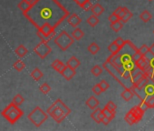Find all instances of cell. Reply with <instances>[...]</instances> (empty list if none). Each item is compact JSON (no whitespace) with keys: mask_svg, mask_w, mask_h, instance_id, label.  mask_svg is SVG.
<instances>
[{"mask_svg":"<svg viewBox=\"0 0 154 131\" xmlns=\"http://www.w3.org/2000/svg\"><path fill=\"white\" fill-rule=\"evenodd\" d=\"M69 15V11L58 0H35L24 13L26 18L36 29L45 24L56 28Z\"/></svg>","mask_w":154,"mask_h":131,"instance_id":"cell-1","label":"cell"},{"mask_svg":"<svg viewBox=\"0 0 154 131\" xmlns=\"http://www.w3.org/2000/svg\"><path fill=\"white\" fill-rule=\"evenodd\" d=\"M46 113L48 116L52 117L55 122L61 123L71 113V109L59 98L48 107Z\"/></svg>","mask_w":154,"mask_h":131,"instance_id":"cell-2","label":"cell"},{"mask_svg":"<svg viewBox=\"0 0 154 131\" xmlns=\"http://www.w3.org/2000/svg\"><path fill=\"white\" fill-rule=\"evenodd\" d=\"M1 115L11 125H14V124H16V122L17 120H19L22 117V116L24 115V112L22 109L19 108L18 106H17L13 102H11L10 104H8V106H7L1 111Z\"/></svg>","mask_w":154,"mask_h":131,"instance_id":"cell-3","label":"cell"},{"mask_svg":"<svg viewBox=\"0 0 154 131\" xmlns=\"http://www.w3.org/2000/svg\"><path fill=\"white\" fill-rule=\"evenodd\" d=\"M27 118L32 122L36 127L41 126L47 119L48 114L45 112L40 107H35L27 116Z\"/></svg>","mask_w":154,"mask_h":131,"instance_id":"cell-4","label":"cell"},{"mask_svg":"<svg viewBox=\"0 0 154 131\" xmlns=\"http://www.w3.org/2000/svg\"><path fill=\"white\" fill-rule=\"evenodd\" d=\"M74 42V39L70 36L66 31H62L55 38H54V43L55 45L63 51L67 50Z\"/></svg>","mask_w":154,"mask_h":131,"instance_id":"cell-5","label":"cell"},{"mask_svg":"<svg viewBox=\"0 0 154 131\" xmlns=\"http://www.w3.org/2000/svg\"><path fill=\"white\" fill-rule=\"evenodd\" d=\"M34 52L42 59H45L51 52H52V48L50 47V46L48 45L47 42L45 41H42L36 45V46L34 48Z\"/></svg>","mask_w":154,"mask_h":131,"instance_id":"cell-6","label":"cell"},{"mask_svg":"<svg viewBox=\"0 0 154 131\" xmlns=\"http://www.w3.org/2000/svg\"><path fill=\"white\" fill-rule=\"evenodd\" d=\"M60 74L63 77V78L66 81H70L76 75V71H75V69H71L70 67H68V66H65Z\"/></svg>","mask_w":154,"mask_h":131,"instance_id":"cell-7","label":"cell"},{"mask_svg":"<svg viewBox=\"0 0 154 131\" xmlns=\"http://www.w3.org/2000/svg\"><path fill=\"white\" fill-rule=\"evenodd\" d=\"M135 65H136V67L139 69V70H141L143 72L150 67L149 61L145 56H141L139 60H137L135 62Z\"/></svg>","mask_w":154,"mask_h":131,"instance_id":"cell-8","label":"cell"},{"mask_svg":"<svg viewBox=\"0 0 154 131\" xmlns=\"http://www.w3.org/2000/svg\"><path fill=\"white\" fill-rule=\"evenodd\" d=\"M67 23L72 27H77L82 23V19L77 14H72L69 15V17L67 18Z\"/></svg>","mask_w":154,"mask_h":131,"instance_id":"cell-9","label":"cell"},{"mask_svg":"<svg viewBox=\"0 0 154 131\" xmlns=\"http://www.w3.org/2000/svg\"><path fill=\"white\" fill-rule=\"evenodd\" d=\"M103 117V114L102 108H99V107H96L95 109H94V112L91 114V117L93 118V120H94L98 124L101 123Z\"/></svg>","mask_w":154,"mask_h":131,"instance_id":"cell-10","label":"cell"},{"mask_svg":"<svg viewBox=\"0 0 154 131\" xmlns=\"http://www.w3.org/2000/svg\"><path fill=\"white\" fill-rule=\"evenodd\" d=\"M66 66H68V67H70L71 69H76L77 68H79L81 66V62L79 61V59L77 58L76 56H72L66 62Z\"/></svg>","mask_w":154,"mask_h":131,"instance_id":"cell-11","label":"cell"},{"mask_svg":"<svg viewBox=\"0 0 154 131\" xmlns=\"http://www.w3.org/2000/svg\"><path fill=\"white\" fill-rule=\"evenodd\" d=\"M85 104H86V106H87L89 108H91V109L94 110V109H95L96 107H98L100 102H99V100H98L95 97L91 96V97L86 100Z\"/></svg>","mask_w":154,"mask_h":131,"instance_id":"cell-12","label":"cell"},{"mask_svg":"<svg viewBox=\"0 0 154 131\" xmlns=\"http://www.w3.org/2000/svg\"><path fill=\"white\" fill-rule=\"evenodd\" d=\"M131 111L132 112V114L134 115V117H136V119H137L138 122H140V121L142 119L143 115H144V111H143L139 106H136V107H132V108L131 109Z\"/></svg>","mask_w":154,"mask_h":131,"instance_id":"cell-13","label":"cell"},{"mask_svg":"<svg viewBox=\"0 0 154 131\" xmlns=\"http://www.w3.org/2000/svg\"><path fill=\"white\" fill-rule=\"evenodd\" d=\"M65 67V65L63 63V61L59 60V59H54L53 61V63L51 64V68L54 69L55 71L61 73V71L63 69V68Z\"/></svg>","mask_w":154,"mask_h":131,"instance_id":"cell-14","label":"cell"},{"mask_svg":"<svg viewBox=\"0 0 154 131\" xmlns=\"http://www.w3.org/2000/svg\"><path fill=\"white\" fill-rule=\"evenodd\" d=\"M84 37H85V32H84L81 28H79V27H75V29L72 32V37L74 40L79 41V40H81Z\"/></svg>","mask_w":154,"mask_h":131,"instance_id":"cell-15","label":"cell"},{"mask_svg":"<svg viewBox=\"0 0 154 131\" xmlns=\"http://www.w3.org/2000/svg\"><path fill=\"white\" fill-rule=\"evenodd\" d=\"M91 11H92L93 15L98 17V16H101L104 12V8H103V7L102 5H100L99 3H97V4L93 5V7L91 8Z\"/></svg>","mask_w":154,"mask_h":131,"instance_id":"cell-16","label":"cell"},{"mask_svg":"<svg viewBox=\"0 0 154 131\" xmlns=\"http://www.w3.org/2000/svg\"><path fill=\"white\" fill-rule=\"evenodd\" d=\"M15 52H16V54H17L20 58H23L24 56H26V54L28 53V50H27V48H26L24 45H19V46L15 49Z\"/></svg>","mask_w":154,"mask_h":131,"instance_id":"cell-17","label":"cell"},{"mask_svg":"<svg viewBox=\"0 0 154 131\" xmlns=\"http://www.w3.org/2000/svg\"><path fill=\"white\" fill-rule=\"evenodd\" d=\"M30 76H31V78H32L34 80H35V81H39V80L44 77V74H43V72L40 70V69L35 68V69L31 72Z\"/></svg>","mask_w":154,"mask_h":131,"instance_id":"cell-18","label":"cell"},{"mask_svg":"<svg viewBox=\"0 0 154 131\" xmlns=\"http://www.w3.org/2000/svg\"><path fill=\"white\" fill-rule=\"evenodd\" d=\"M134 94L132 92V90L131 88H125L124 91L122 92L121 97L125 100V101H130L132 97H133Z\"/></svg>","mask_w":154,"mask_h":131,"instance_id":"cell-19","label":"cell"},{"mask_svg":"<svg viewBox=\"0 0 154 131\" xmlns=\"http://www.w3.org/2000/svg\"><path fill=\"white\" fill-rule=\"evenodd\" d=\"M124 118H125V121H126L129 125H131V126H132V125L138 123L136 117H134V115L132 114V112H131V110L125 115V117H124Z\"/></svg>","mask_w":154,"mask_h":131,"instance_id":"cell-20","label":"cell"},{"mask_svg":"<svg viewBox=\"0 0 154 131\" xmlns=\"http://www.w3.org/2000/svg\"><path fill=\"white\" fill-rule=\"evenodd\" d=\"M13 68L17 71V72H21L25 69L26 68V64L22 61V60H17L14 64H13Z\"/></svg>","mask_w":154,"mask_h":131,"instance_id":"cell-21","label":"cell"},{"mask_svg":"<svg viewBox=\"0 0 154 131\" xmlns=\"http://www.w3.org/2000/svg\"><path fill=\"white\" fill-rule=\"evenodd\" d=\"M123 27V23L121 19L115 21V22H112L111 23V28L114 31V32H119Z\"/></svg>","mask_w":154,"mask_h":131,"instance_id":"cell-22","label":"cell"},{"mask_svg":"<svg viewBox=\"0 0 154 131\" xmlns=\"http://www.w3.org/2000/svg\"><path fill=\"white\" fill-rule=\"evenodd\" d=\"M87 50H88L92 55H96V54L100 51V46H99L95 42H93V43H91V44L88 46Z\"/></svg>","mask_w":154,"mask_h":131,"instance_id":"cell-23","label":"cell"},{"mask_svg":"<svg viewBox=\"0 0 154 131\" xmlns=\"http://www.w3.org/2000/svg\"><path fill=\"white\" fill-rule=\"evenodd\" d=\"M151 18H152V15L148 11V10H144V11H142L141 13H140V18L143 21V22H149L150 19H151Z\"/></svg>","mask_w":154,"mask_h":131,"instance_id":"cell-24","label":"cell"},{"mask_svg":"<svg viewBox=\"0 0 154 131\" xmlns=\"http://www.w3.org/2000/svg\"><path fill=\"white\" fill-rule=\"evenodd\" d=\"M86 22H87L92 27H94L95 26H97V25L99 24V18H98V17L93 15V16H90V17L87 18Z\"/></svg>","mask_w":154,"mask_h":131,"instance_id":"cell-25","label":"cell"},{"mask_svg":"<svg viewBox=\"0 0 154 131\" xmlns=\"http://www.w3.org/2000/svg\"><path fill=\"white\" fill-rule=\"evenodd\" d=\"M15 105H17V106H21L24 102H25V98L23 97V96L22 95H20V94H17V95H16L15 97H14V98H13V101H12Z\"/></svg>","mask_w":154,"mask_h":131,"instance_id":"cell-26","label":"cell"},{"mask_svg":"<svg viewBox=\"0 0 154 131\" xmlns=\"http://www.w3.org/2000/svg\"><path fill=\"white\" fill-rule=\"evenodd\" d=\"M121 49V47L113 41L112 44H110L109 45V46H108V50L113 55V54H117L118 52H119V50Z\"/></svg>","mask_w":154,"mask_h":131,"instance_id":"cell-27","label":"cell"},{"mask_svg":"<svg viewBox=\"0 0 154 131\" xmlns=\"http://www.w3.org/2000/svg\"><path fill=\"white\" fill-rule=\"evenodd\" d=\"M29 8H30V5L28 3H26L25 0H21V2L18 4V8L23 12V14L26 13L28 10Z\"/></svg>","mask_w":154,"mask_h":131,"instance_id":"cell-28","label":"cell"},{"mask_svg":"<svg viewBox=\"0 0 154 131\" xmlns=\"http://www.w3.org/2000/svg\"><path fill=\"white\" fill-rule=\"evenodd\" d=\"M103 72V69L100 67L99 65H95L94 67L91 69V73L94 76V77H99Z\"/></svg>","mask_w":154,"mask_h":131,"instance_id":"cell-29","label":"cell"},{"mask_svg":"<svg viewBox=\"0 0 154 131\" xmlns=\"http://www.w3.org/2000/svg\"><path fill=\"white\" fill-rule=\"evenodd\" d=\"M39 89H40V91H41L43 94L47 95V94L50 92V90H51V87L49 86L48 83L45 82V83H43V84L39 87Z\"/></svg>","mask_w":154,"mask_h":131,"instance_id":"cell-30","label":"cell"},{"mask_svg":"<svg viewBox=\"0 0 154 131\" xmlns=\"http://www.w3.org/2000/svg\"><path fill=\"white\" fill-rule=\"evenodd\" d=\"M81 8H83L85 11H89L91 10L92 7H93V4L91 2V0H86V1H85L84 3H82L80 6H79Z\"/></svg>","mask_w":154,"mask_h":131,"instance_id":"cell-31","label":"cell"},{"mask_svg":"<svg viewBox=\"0 0 154 131\" xmlns=\"http://www.w3.org/2000/svg\"><path fill=\"white\" fill-rule=\"evenodd\" d=\"M102 111H103V116H105V117H110L112 120L115 117V112H112V111H111V110H109L108 108H106L105 107L102 109Z\"/></svg>","mask_w":154,"mask_h":131,"instance_id":"cell-32","label":"cell"},{"mask_svg":"<svg viewBox=\"0 0 154 131\" xmlns=\"http://www.w3.org/2000/svg\"><path fill=\"white\" fill-rule=\"evenodd\" d=\"M143 100H145V102H146L149 108H153L154 107V97L153 96L146 97Z\"/></svg>","mask_w":154,"mask_h":131,"instance_id":"cell-33","label":"cell"},{"mask_svg":"<svg viewBox=\"0 0 154 131\" xmlns=\"http://www.w3.org/2000/svg\"><path fill=\"white\" fill-rule=\"evenodd\" d=\"M131 18H132V13H131L129 9H127V11L125 12L124 16L121 18V20H122V23L124 24V23L128 22Z\"/></svg>","mask_w":154,"mask_h":131,"instance_id":"cell-34","label":"cell"},{"mask_svg":"<svg viewBox=\"0 0 154 131\" xmlns=\"http://www.w3.org/2000/svg\"><path fill=\"white\" fill-rule=\"evenodd\" d=\"M131 76H132V72L131 71L127 70V69H123V71L122 73V79H125V80L131 79Z\"/></svg>","mask_w":154,"mask_h":131,"instance_id":"cell-35","label":"cell"},{"mask_svg":"<svg viewBox=\"0 0 154 131\" xmlns=\"http://www.w3.org/2000/svg\"><path fill=\"white\" fill-rule=\"evenodd\" d=\"M138 50H139V52H140L142 56H145V55L149 51V46H148L147 45H142Z\"/></svg>","mask_w":154,"mask_h":131,"instance_id":"cell-36","label":"cell"},{"mask_svg":"<svg viewBox=\"0 0 154 131\" xmlns=\"http://www.w3.org/2000/svg\"><path fill=\"white\" fill-rule=\"evenodd\" d=\"M105 107H106V108H108L109 110L112 111V112H115V111H116V108H117V106L115 105V103H114V102H112V101H109V102L106 104Z\"/></svg>","mask_w":154,"mask_h":131,"instance_id":"cell-37","label":"cell"},{"mask_svg":"<svg viewBox=\"0 0 154 131\" xmlns=\"http://www.w3.org/2000/svg\"><path fill=\"white\" fill-rule=\"evenodd\" d=\"M99 85H100V87H101L103 92L106 91V90L110 88V85L108 84V82H107L106 80H101V82L99 83Z\"/></svg>","mask_w":154,"mask_h":131,"instance_id":"cell-38","label":"cell"},{"mask_svg":"<svg viewBox=\"0 0 154 131\" xmlns=\"http://www.w3.org/2000/svg\"><path fill=\"white\" fill-rule=\"evenodd\" d=\"M92 90H93V92H94L95 95H101V94L103 93V90H102V88H101V87H100L99 84L94 85V86L93 87Z\"/></svg>","mask_w":154,"mask_h":131,"instance_id":"cell-39","label":"cell"},{"mask_svg":"<svg viewBox=\"0 0 154 131\" xmlns=\"http://www.w3.org/2000/svg\"><path fill=\"white\" fill-rule=\"evenodd\" d=\"M141 56H142V55L139 52V50L137 49V50L134 52V54L132 55V56H131V61H133V62L135 63V62H136L137 60H139Z\"/></svg>","mask_w":154,"mask_h":131,"instance_id":"cell-40","label":"cell"},{"mask_svg":"<svg viewBox=\"0 0 154 131\" xmlns=\"http://www.w3.org/2000/svg\"><path fill=\"white\" fill-rule=\"evenodd\" d=\"M111 121H112V119H111L110 117L103 116V118H102V120H101V123H103V125L107 126V125H109V123H110Z\"/></svg>","mask_w":154,"mask_h":131,"instance_id":"cell-41","label":"cell"},{"mask_svg":"<svg viewBox=\"0 0 154 131\" xmlns=\"http://www.w3.org/2000/svg\"><path fill=\"white\" fill-rule=\"evenodd\" d=\"M109 21L111 22V23H112V22H115V21H117V20H119V17L117 16V15H115L114 13H112L110 17H109Z\"/></svg>","mask_w":154,"mask_h":131,"instance_id":"cell-42","label":"cell"},{"mask_svg":"<svg viewBox=\"0 0 154 131\" xmlns=\"http://www.w3.org/2000/svg\"><path fill=\"white\" fill-rule=\"evenodd\" d=\"M114 42H115V43L120 46V47H122V46L124 45V42H125V41H124L122 37H117V38L114 40Z\"/></svg>","mask_w":154,"mask_h":131,"instance_id":"cell-43","label":"cell"},{"mask_svg":"<svg viewBox=\"0 0 154 131\" xmlns=\"http://www.w3.org/2000/svg\"><path fill=\"white\" fill-rule=\"evenodd\" d=\"M139 107L145 112L149 107H148V106H147V104H146V102H145V100H141V102L140 103V105H139Z\"/></svg>","mask_w":154,"mask_h":131,"instance_id":"cell-44","label":"cell"},{"mask_svg":"<svg viewBox=\"0 0 154 131\" xmlns=\"http://www.w3.org/2000/svg\"><path fill=\"white\" fill-rule=\"evenodd\" d=\"M122 7H119V8H116L115 10H114V12H113V13H114L115 15H117V16H119V14L121 13V11H122Z\"/></svg>","mask_w":154,"mask_h":131,"instance_id":"cell-45","label":"cell"},{"mask_svg":"<svg viewBox=\"0 0 154 131\" xmlns=\"http://www.w3.org/2000/svg\"><path fill=\"white\" fill-rule=\"evenodd\" d=\"M73 1H74L77 5H78V6H80L82 3H84L85 1H86V0H73Z\"/></svg>","mask_w":154,"mask_h":131,"instance_id":"cell-46","label":"cell"},{"mask_svg":"<svg viewBox=\"0 0 154 131\" xmlns=\"http://www.w3.org/2000/svg\"><path fill=\"white\" fill-rule=\"evenodd\" d=\"M149 52H150V53H151V54L154 56V43H153V44H152V45L149 46Z\"/></svg>","mask_w":154,"mask_h":131,"instance_id":"cell-47","label":"cell"},{"mask_svg":"<svg viewBox=\"0 0 154 131\" xmlns=\"http://www.w3.org/2000/svg\"><path fill=\"white\" fill-rule=\"evenodd\" d=\"M149 65H150L151 68H154V56L149 60Z\"/></svg>","mask_w":154,"mask_h":131,"instance_id":"cell-48","label":"cell"},{"mask_svg":"<svg viewBox=\"0 0 154 131\" xmlns=\"http://www.w3.org/2000/svg\"><path fill=\"white\" fill-rule=\"evenodd\" d=\"M25 1H26V3H28V4H29V5L31 6V5H32V4H33V3H34L35 1V0H25Z\"/></svg>","mask_w":154,"mask_h":131,"instance_id":"cell-49","label":"cell"},{"mask_svg":"<svg viewBox=\"0 0 154 131\" xmlns=\"http://www.w3.org/2000/svg\"><path fill=\"white\" fill-rule=\"evenodd\" d=\"M149 1H152V0H149Z\"/></svg>","mask_w":154,"mask_h":131,"instance_id":"cell-50","label":"cell"},{"mask_svg":"<svg viewBox=\"0 0 154 131\" xmlns=\"http://www.w3.org/2000/svg\"><path fill=\"white\" fill-rule=\"evenodd\" d=\"M153 33H154V31H153Z\"/></svg>","mask_w":154,"mask_h":131,"instance_id":"cell-51","label":"cell"}]
</instances>
